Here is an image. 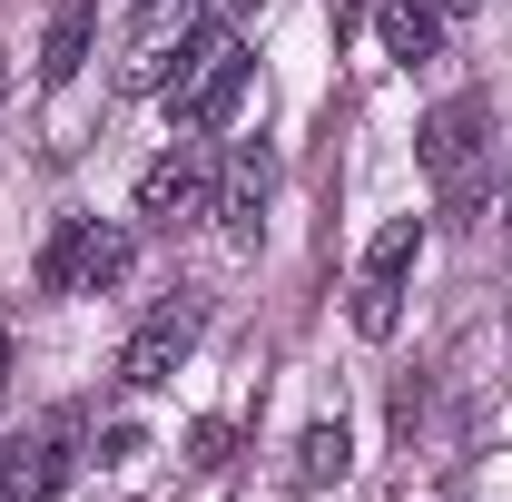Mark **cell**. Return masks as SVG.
Returning a JSON list of instances; mask_svg holds the SVG:
<instances>
[{"mask_svg":"<svg viewBox=\"0 0 512 502\" xmlns=\"http://www.w3.org/2000/svg\"><path fill=\"white\" fill-rule=\"evenodd\" d=\"M247 30L237 20H197V40L178 50V69L158 79V99H168V128H188V138H207V128L237 119V99H247Z\"/></svg>","mask_w":512,"mask_h":502,"instance_id":"1","label":"cell"},{"mask_svg":"<svg viewBox=\"0 0 512 502\" xmlns=\"http://www.w3.org/2000/svg\"><path fill=\"white\" fill-rule=\"evenodd\" d=\"M414 158H424L444 207H483V188H493V99H473V89L434 99L424 128H414Z\"/></svg>","mask_w":512,"mask_h":502,"instance_id":"2","label":"cell"},{"mask_svg":"<svg viewBox=\"0 0 512 502\" xmlns=\"http://www.w3.org/2000/svg\"><path fill=\"white\" fill-rule=\"evenodd\" d=\"M128 266H138V237L119 217H60L40 247V296H109Z\"/></svg>","mask_w":512,"mask_h":502,"instance_id":"3","label":"cell"},{"mask_svg":"<svg viewBox=\"0 0 512 502\" xmlns=\"http://www.w3.org/2000/svg\"><path fill=\"white\" fill-rule=\"evenodd\" d=\"M197 335H207V296H197V286L158 296V306L138 315V335L119 345V384H128V394H158V384H178V365L197 355Z\"/></svg>","mask_w":512,"mask_h":502,"instance_id":"4","label":"cell"},{"mask_svg":"<svg viewBox=\"0 0 512 502\" xmlns=\"http://www.w3.org/2000/svg\"><path fill=\"white\" fill-rule=\"evenodd\" d=\"M414 256H424V217H394V227H375V247H365V266H355V296H345V315H355V335H394L404 325V286H414Z\"/></svg>","mask_w":512,"mask_h":502,"instance_id":"5","label":"cell"},{"mask_svg":"<svg viewBox=\"0 0 512 502\" xmlns=\"http://www.w3.org/2000/svg\"><path fill=\"white\" fill-rule=\"evenodd\" d=\"M197 20H207V0H138L119 30V89H158L178 69V50L197 40Z\"/></svg>","mask_w":512,"mask_h":502,"instance_id":"6","label":"cell"},{"mask_svg":"<svg viewBox=\"0 0 512 502\" xmlns=\"http://www.w3.org/2000/svg\"><path fill=\"white\" fill-rule=\"evenodd\" d=\"M69 473H79V414H50L40 434L10 443V463H0V502H60Z\"/></svg>","mask_w":512,"mask_h":502,"instance_id":"7","label":"cell"},{"mask_svg":"<svg viewBox=\"0 0 512 502\" xmlns=\"http://www.w3.org/2000/svg\"><path fill=\"white\" fill-rule=\"evenodd\" d=\"M266 207H276V148H266V138H237V148H227V168H217V207H207V217H217L237 247H256Z\"/></svg>","mask_w":512,"mask_h":502,"instance_id":"8","label":"cell"},{"mask_svg":"<svg viewBox=\"0 0 512 502\" xmlns=\"http://www.w3.org/2000/svg\"><path fill=\"white\" fill-rule=\"evenodd\" d=\"M207 207H217V178H207L197 148H168V158L138 168V217H148V227H197Z\"/></svg>","mask_w":512,"mask_h":502,"instance_id":"9","label":"cell"},{"mask_svg":"<svg viewBox=\"0 0 512 502\" xmlns=\"http://www.w3.org/2000/svg\"><path fill=\"white\" fill-rule=\"evenodd\" d=\"M345 463H355V443H345V414H316L296 453H286V483L296 493H325V483H345Z\"/></svg>","mask_w":512,"mask_h":502,"instance_id":"10","label":"cell"},{"mask_svg":"<svg viewBox=\"0 0 512 502\" xmlns=\"http://www.w3.org/2000/svg\"><path fill=\"white\" fill-rule=\"evenodd\" d=\"M89 40H99V0H60V10H50V40H40V79L69 89V79L89 69Z\"/></svg>","mask_w":512,"mask_h":502,"instance_id":"11","label":"cell"},{"mask_svg":"<svg viewBox=\"0 0 512 502\" xmlns=\"http://www.w3.org/2000/svg\"><path fill=\"white\" fill-rule=\"evenodd\" d=\"M375 20H384V60H434L444 50V0H375Z\"/></svg>","mask_w":512,"mask_h":502,"instance_id":"12","label":"cell"},{"mask_svg":"<svg viewBox=\"0 0 512 502\" xmlns=\"http://www.w3.org/2000/svg\"><path fill=\"white\" fill-rule=\"evenodd\" d=\"M227 443H237L227 424H197V434H188V463H197V473H217V463H227Z\"/></svg>","mask_w":512,"mask_h":502,"instance_id":"13","label":"cell"},{"mask_svg":"<svg viewBox=\"0 0 512 502\" xmlns=\"http://www.w3.org/2000/svg\"><path fill=\"white\" fill-rule=\"evenodd\" d=\"M355 20H365V0H335V40H345V30H355Z\"/></svg>","mask_w":512,"mask_h":502,"instance_id":"14","label":"cell"},{"mask_svg":"<svg viewBox=\"0 0 512 502\" xmlns=\"http://www.w3.org/2000/svg\"><path fill=\"white\" fill-rule=\"evenodd\" d=\"M10 365H20V345H10V325H0V394H10Z\"/></svg>","mask_w":512,"mask_h":502,"instance_id":"15","label":"cell"},{"mask_svg":"<svg viewBox=\"0 0 512 502\" xmlns=\"http://www.w3.org/2000/svg\"><path fill=\"white\" fill-rule=\"evenodd\" d=\"M503 227H512V168H503Z\"/></svg>","mask_w":512,"mask_h":502,"instance_id":"16","label":"cell"},{"mask_svg":"<svg viewBox=\"0 0 512 502\" xmlns=\"http://www.w3.org/2000/svg\"><path fill=\"white\" fill-rule=\"evenodd\" d=\"M444 10H483V0H444Z\"/></svg>","mask_w":512,"mask_h":502,"instance_id":"17","label":"cell"},{"mask_svg":"<svg viewBox=\"0 0 512 502\" xmlns=\"http://www.w3.org/2000/svg\"><path fill=\"white\" fill-rule=\"evenodd\" d=\"M0 463H10V434H0Z\"/></svg>","mask_w":512,"mask_h":502,"instance_id":"18","label":"cell"},{"mask_svg":"<svg viewBox=\"0 0 512 502\" xmlns=\"http://www.w3.org/2000/svg\"><path fill=\"white\" fill-rule=\"evenodd\" d=\"M0 89H10V79H0Z\"/></svg>","mask_w":512,"mask_h":502,"instance_id":"19","label":"cell"}]
</instances>
